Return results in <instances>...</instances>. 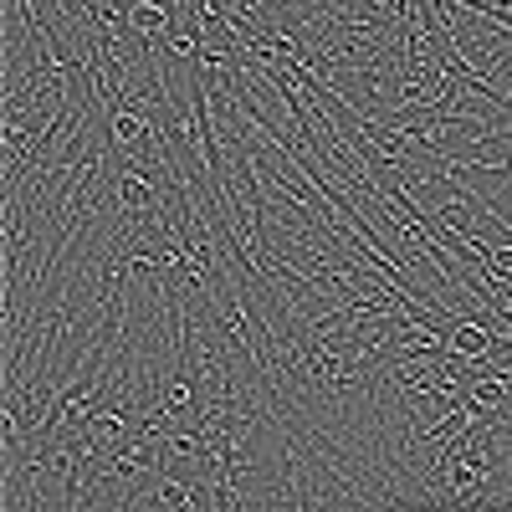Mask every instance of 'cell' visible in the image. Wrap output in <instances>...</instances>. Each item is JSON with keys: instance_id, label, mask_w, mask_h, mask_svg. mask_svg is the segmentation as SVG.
I'll return each instance as SVG.
<instances>
[{"instance_id": "6da1fadb", "label": "cell", "mask_w": 512, "mask_h": 512, "mask_svg": "<svg viewBox=\"0 0 512 512\" xmlns=\"http://www.w3.org/2000/svg\"><path fill=\"white\" fill-rule=\"evenodd\" d=\"M492 338H497V333H487L482 323L461 318V323L451 328V338H446V344H451L456 354H466V359H477V354H487V349H492Z\"/></svg>"}, {"instance_id": "7a4b0ae2", "label": "cell", "mask_w": 512, "mask_h": 512, "mask_svg": "<svg viewBox=\"0 0 512 512\" xmlns=\"http://www.w3.org/2000/svg\"><path fill=\"white\" fill-rule=\"evenodd\" d=\"M128 16H134V26H139L144 36H164V31H175V16H169L164 0H139V6L128 11Z\"/></svg>"}]
</instances>
